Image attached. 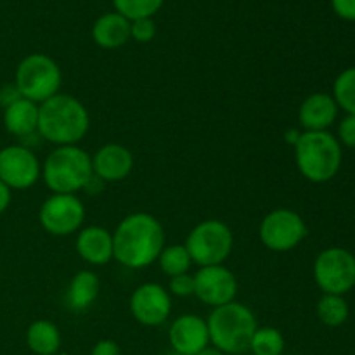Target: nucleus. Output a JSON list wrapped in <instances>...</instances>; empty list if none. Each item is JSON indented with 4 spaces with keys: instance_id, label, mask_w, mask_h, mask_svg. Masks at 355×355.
<instances>
[{
    "instance_id": "nucleus-14",
    "label": "nucleus",
    "mask_w": 355,
    "mask_h": 355,
    "mask_svg": "<svg viewBox=\"0 0 355 355\" xmlns=\"http://www.w3.org/2000/svg\"><path fill=\"white\" fill-rule=\"evenodd\" d=\"M168 342L172 352L180 355H196L210 347L207 319L196 314H182L172 322L168 329Z\"/></svg>"
},
{
    "instance_id": "nucleus-29",
    "label": "nucleus",
    "mask_w": 355,
    "mask_h": 355,
    "mask_svg": "<svg viewBox=\"0 0 355 355\" xmlns=\"http://www.w3.org/2000/svg\"><path fill=\"white\" fill-rule=\"evenodd\" d=\"M338 142L345 148L355 149V114H347L338 123V132L335 135Z\"/></svg>"
},
{
    "instance_id": "nucleus-33",
    "label": "nucleus",
    "mask_w": 355,
    "mask_h": 355,
    "mask_svg": "<svg viewBox=\"0 0 355 355\" xmlns=\"http://www.w3.org/2000/svg\"><path fill=\"white\" fill-rule=\"evenodd\" d=\"M104 187H106V182H104L103 179H99V177L96 175V173H92V177H90L89 180L85 182V186H83V193H87L89 196H97V194H101L104 191Z\"/></svg>"
},
{
    "instance_id": "nucleus-16",
    "label": "nucleus",
    "mask_w": 355,
    "mask_h": 355,
    "mask_svg": "<svg viewBox=\"0 0 355 355\" xmlns=\"http://www.w3.org/2000/svg\"><path fill=\"white\" fill-rule=\"evenodd\" d=\"M338 104L331 94L314 92L298 107V123L304 132H326L338 116Z\"/></svg>"
},
{
    "instance_id": "nucleus-17",
    "label": "nucleus",
    "mask_w": 355,
    "mask_h": 355,
    "mask_svg": "<svg viewBox=\"0 0 355 355\" xmlns=\"http://www.w3.org/2000/svg\"><path fill=\"white\" fill-rule=\"evenodd\" d=\"M75 246L80 259L89 266H106L111 259H114L113 232H110L103 225H89V227L80 229Z\"/></svg>"
},
{
    "instance_id": "nucleus-24",
    "label": "nucleus",
    "mask_w": 355,
    "mask_h": 355,
    "mask_svg": "<svg viewBox=\"0 0 355 355\" xmlns=\"http://www.w3.org/2000/svg\"><path fill=\"white\" fill-rule=\"evenodd\" d=\"M158 266L168 277L180 276V274H187L191 269V260L189 252L184 245H170L163 248V252L158 257Z\"/></svg>"
},
{
    "instance_id": "nucleus-34",
    "label": "nucleus",
    "mask_w": 355,
    "mask_h": 355,
    "mask_svg": "<svg viewBox=\"0 0 355 355\" xmlns=\"http://www.w3.org/2000/svg\"><path fill=\"white\" fill-rule=\"evenodd\" d=\"M10 200H12V191L0 180V215L9 208Z\"/></svg>"
},
{
    "instance_id": "nucleus-21",
    "label": "nucleus",
    "mask_w": 355,
    "mask_h": 355,
    "mask_svg": "<svg viewBox=\"0 0 355 355\" xmlns=\"http://www.w3.org/2000/svg\"><path fill=\"white\" fill-rule=\"evenodd\" d=\"M24 340L35 355H55L61 349V331L49 319H37L31 322Z\"/></svg>"
},
{
    "instance_id": "nucleus-18",
    "label": "nucleus",
    "mask_w": 355,
    "mask_h": 355,
    "mask_svg": "<svg viewBox=\"0 0 355 355\" xmlns=\"http://www.w3.org/2000/svg\"><path fill=\"white\" fill-rule=\"evenodd\" d=\"M3 127L17 139H28L38 134V104L31 101L17 99L3 110Z\"/></svg>"
},
{
    "instance_id": "nucleus-26",
    "label": "nucleus",
    "mask_w": 355,
    "mask_h": 355,
    "mask_svg": "<svg viewBox=\"0 0 355 355\" xmlns=\"http://www.w3.org/2000/svg\"><path fill=\"white\" fill-rule=\"evenodd\" d=\"M165 0H113L114 10L128 21L153 17L163 7Z\"/></svg>"
},
{
    "instance_id": "nucleus-3",
    "label": "nucleus",
    "mask_w": 355,
    "mask_h": 355,
    "mask_svg": "<svg viewBox=\"0 0 355 355\" xmlns=\"http://www.w3.org/2000/svg\"><path fill=\"white\" fill-rule=\"evenodd\" d=\"M295 163L309 182L324 184L335 179L342 168L343 151L338 139L329 130L302 132L295 144Z\"/></svg>"
},
{
    "instance_id": "nucleus-20",
    "label": "nucleus",
    "mask_w": 355,
    "mask_h": 355,
    "mask_svg": "<svg viewBox=\"0 0 355 355\" xmlns=\"http://www.w3.org/2000/svg\"><path fill=\"white\" fill-rule=\"evenodd\" d=\"M99 291L101 281L97 277V274L89 269L78 270L68 284V290H66V304H68V307L71 311L85 312L97 300Z\"/></svg>"
},
{
    "instance_id": "nucleus-38",
    "label": "nucleus",
    "mask_w": 355,
    "mask_h": 355,
    "mask_svg": "<svg viewBox=\"0 0 355 355\" xmlns=\"http://www.w3.org/2000/svg\"><path fill=\"white\" fill-rule=\"evenodd\" d=\"M55 355H71V354H66V352H59V354H55Z\"/></svg>"
},
{
    "instance_id": "nucleus-32",
    "label": "nucleus",
    "mask_w": 355,
    "mask_h": 355,
    "mask_svg": "<svg viewBox=\"0 0 355 355\" xmlns=\"http://www.w3.org/2000/svg\"><path fill=\"white\" fill-rule=\"evenodd\" d=\"M21 97L23 96H21L19 90H17L16 83H9V85L0 87V106H2V110H6L7 106L14 104L17 99H21Z\"/></svg>"
},
{
    "instance_id": "nucleus-9",
    "label": "nucleus",
    "mask_w": 355,
    "mask_h": 355,
    "mask_svg": "<svg viewBox=\"0 0 355 355\" xmlns=\"http://www.w3.org/2000/svg\"><path fill=\"white\" fill-rule=\"evenodd\" d=\"M309 227L304 217L290 208H276L260 222L259 236L267 250L286 253L297 248L307 238Z\"/></svg>"
},
{
    "instance_id": "nucleus-37",
    "label": "nucleus",
    "mask_w": 355,
    "mask_h": 355,
    "mask_svg": "<svg viewBox=\"0 0 355 355\" xmlns=\"http://www.w3.org/2000/svg\"><path fill=\"white\" fill-rule=\"evenodd\" d=\"M165 355H180V354H177V352H172V350H170V352H166Z\"/></svg>"
},
{
    "instance_id": "nucleus-2",
    "label": "nucleus",
    "mask_w": 355,
    "mask_h": 355,
    "mask_svg": "<svg viewBox=\"0 0 355 355\" xmlns=\"http://www.w3.org/2000/svg\"><path fill=\"white\" fill-rule=\"evenodd\" d=\"M90 128L85 104L69 94H55L38 104V135L42 141L59 146H78Z\"/></svg>"
},
{
    "instance_id": "nucleus-5",
    "label": "nucleus",
    "mask_w": 355,
    "mask_h": 355,
    "mask_svg": "<svg viewBox=\"0 0 355 355\" xmlns=\"http://www.w3.org/2000/svg\"><path fill=\"white\" fill-rule=\"evenodd\" d=\"M92 173V156L80 146H59L42 163V179L52 194H76Z\"/></svg>"
},
{
    "instance_id": "nucleus-7",
    "label": "nucleus",
    "mask_w": 355,
    "mask_h": 355,
    "mask_svg": "<svg viewBox=\"0 0 355 355\" xmlns=\"http://www.w3.org/2000/svg\"><path fill=\"white\" fill-rule=\"evenodd\" d=\"M184 246L196 266H222L232 253L234 234L225 222L208 218L189 232Z\"/></svg>"
},
{
    "instance_id": "nucleus-23",
    "label": "nucleus",
    "mask_w": 355,
    "mask_h": 355,
    "mask_svg": "<svg viewBox=\"0 0 355 355\" xmlns=\"http://www.w3.org/2000/svg\"><path fill=\"white\" fill-rule=\"evenodd\" d=\"M286 340L283 333L272 326H259L250 342V352L253 355H283Z\"/></svg>"
},
{
    "instance_id": "nucleus-1",
    "label": "nucleus",
    "mask_w": 355,
    "mask_h": 355,
    "mask_svg": "<svg viewBox=\"0 0 355 355\" xmlns=\"http://www.w3.org/2000/svg\"><path fill=\"white\" fill-rule=\"evenodd\" d=\"M165 248V229L151 214L127 215L113 232L114 259L128 269H146Z\"/></svg>"
},
{
    "instance_id": "nucleus-11",
    "label": "nucleus",
    "mask_w": 355,
    "mask_h": 355,
    "mask_svg": "<svg viewBox=\"0 0 355 355\" xmlns=\"http://www.w3.org/2000/svg\"><path fill=\"white\" fill-rule=\"evenodd\" d=\"M42 179V163L33 149L10 144L0 149V180L10 191H24Z\"/></svg>"
},
{
    "instance_id": "nucleus-27",
    "label": "nucleus",
    "mask_w": 355,
    "mask_h": 355,
    "mask_svg": "<svg viewBox=\"0 0 355 355\" xmlns=\"http://www.w3.org/2000/svg\"><path fill=\"white\" fill-rule=\"evenodd\" d=\"M156 37V23L153 17L130 21V38L141 44H148Z\"/></svg>"
},
{
    "instance_id": "nucleus-31",
    "label": "nucleus",
    "mask_w": 355,
    "mask_h": 355,
    "mask_svg": "<svg viewBox=\"0 0 355 355\" xmlns=\"http://www.w3.org/2000/svg\"><path fill=\"white\" fill-rule=\"evenodd\" d=\"M90 355H121V349L114 340H99L90 350Z\"/></svg>"
},
{
    "instance_id": "nucleus-8",
    "label": "nucleus",
    "mask_w": 355,
    "mask_h": 355,
    "mask_svg": "<svg viewBox=\"0 0 355 355\" xmlns=\"http://www.w3.org/2000/svg\"><path fill=\"white\" fill-rule=\"evenodd\" d=\"M314 281L326 295H342L355 288V255L342 246L326 248L314 260Z\"/></svg>"
},
{
    "instance_id": "nucleus-28",
    "label": "nucleus",
    "mask_w": 355,
    "mask_h": 355,
    "mask_svg": "<svg viewBox=\"0 0 355 355\" xmlns=\"http://www.w3.org/2000/svg\"><path fill=\"white\" fill-rule=\"evenodd\" d=\"M168 290H170V293L175 295V297H180V298L193 297L194 295V276H191V274L187 272V274H180V276H175V277H170Z\"/></svg>"
},
{
    "instance_id": "nucleus-35",
    "label": "nucleus",
    "mask_w": 355,
    "mask_h": 355,
    "mask_svg": "<svg viewBox=\"0 0 355 355\" xmlns=\"http://www.w3.org/2000/svg\"><path fill=\"white\" fill-rule=\"evenodd\" d=\"M300 135H302V132L298 130V128H290V130H288L286 134H284V141H286L288 144H291L295 148V144H297V142H298Z\"/></svg>"
},
{
    "instance_id": "nucleus-30",
    "label": "nucleus",
    "mask_w": 355,
    "mask_h": 355,
    "mask_svg": "<svg viewBox=\"0 0 355 355\" xmlns=\"http://www.w3.org/2000/svg\"><path fill=\"white\" fill-rule=\"evenodd\" d=\"M333 10L345 21H355V0H331Z\"/></svg>"
},
{
    "instance_id": "nucleus-4",
    "label": "nucleus",
    "mask_w": 355,
    "mask_h": 355,
    "mask_svg": "<svg viewBox=\"0 0 355 355\" xmlns=\"http://www.w3.org/2000/svg\"><path fill=\"white\" fill-rule=\"evenodd\" d=\"M210 345L225 355L248 352L253 333L259 328L255 314L239 302H231L211 311L207 319Z\"/></svg>"
},
{
    "instance_id": "nucleus-12",
    "label": "nucleus",
    "mask_w": 355,
    "mask_h": 355,
    "mask_svg": "<svg viewBox=\"0 0 355 355\" xmlns=\"http://www.w3.org/2000/svg\"><path fill=\"white\" fill-rule=\"evenodd\" d=\"M238 279L234 272L222 266L200 267L194 274V297L211 309L222 307L236 300Z\"/></svg>"
},
{
    "instance_id": "nucleus-19",
    "label": "nucleus",
    "mask_w": 355,
    "mask_h": 355,
    "mask_svg": "<svg viewBox=\"0 0 355 355\" xmlns=\"http://www.w3.org/2000/svg\"><path fill=\"white\" fill-rule=\"evenodd\" d=\"M92 38L101 49H118L130 40V21L121 14L106 12L96 19Z\"/></svg>"
},
{
    "instance_id": "nucleus-36",
    "label": "nucleus",
    "mask_w": 355,
    "mask_h": 355,
    "mask_svg": "<svg viewBox=\"0 0 355 355\" xmlns=\"http://www.w3.org/2000/svg\"><path fill=\"white\" fill-rule=\"evenodd\" d=\"M196 355H225V354L220 352L218 349H215V347H207V349L201 350V352H198Z\"/></svg>"
},
{
    "instance_id": "nucleus-25",
    "label": "nucleus",
    "mask_w": 355,
    "mask_h": 355,
    "mask_svg": "<svg viewBox=\"0 0 355 355\" xmlns=\"http://www.w3.org/2000/svg\"><path fill=\"white\" fill-rule=\"evenodd\" d=\"M333 99L347 114H355V66L347 68L333 83Z\"/></svg>"
},
{
    "instance_id": "nucleus-6",
    "label": "nucleus",
    "mask_w": 355,
    "mask_h": 355,
    "mask_svg": "<svg viewBox=\"0 0 355 355\" xmlns=\"http://www.w3.org/2000/svg\"><path fill=\"white\" fill-rule=\"evenodd\" d=\"M62 73L58 62L47 54L26 55L21 59L14 75V83L24 99L42 104L52 96L59 94Z\"/></svg>"
},
{
    "instance_id": "nucleus-22",
    "label": "nucleus",
    "mask_w": 355,
    "mask_h": 355,
    "mask_svg": "<svg viewBox=\"0 0 355 355\" xmlns=\"http://www.w3.org/2000/svg\"><path fill=\"white\" fill-rule=\"evenodd\" d=\"M315 312H318L319 321L324 326L340 328V326L349 321L350 307L347 304L345 297H342V295L322 293V297L318 302V307H315Z\"/></svg>"
},
{
    "instance_id": "nucleus-13",
    "label": "nucleus",
    "mask_w": 355,
    "mask_h": 355,
    "mask_svg": "<svg viewBox=\"0 0 355 355\" xmlns=\"http://www.w3.org/2000/svg\"><path fill=\"white\" fill-rule=\"evenodd\" d=\"M128 309L139 324L156 328L168 321L172 314V297L162 284L144 283L134 290Z\"/></svg>"
},
{
    "instance_id": "nucleus-10",
    "label": "nucleus",
    "mask_w": 355,
    "mask_h": 355,
    "mask_svg": "<svg viewBox=\"0 0 355 355\" xmlns=\"http://www.w3.org/2000/svg\"><path fill=\"white\" fill-rule=\"evenodd\" d=\"M38 222L55 238L75 234L85 222V207L76 194H51L38 210Z\"/></svg>"
},
{
    "instance_id": "nucleus-15",
    "label": "nucleus",
    "mask_w": 355,
    "mask_h": 355,
    "mask_svg": "<svg viewBox=\"0 0 355 355\" xmlns=\"http://www.w3.org/2000/svg\"><path fill=\"white\" fill-rule=\"evenodd\" d=\"M134 155L130 149L116 142L101 146L92 156L94 173L106 184L127 179L134 170Z\"/></svg>"
}]
</instances>
